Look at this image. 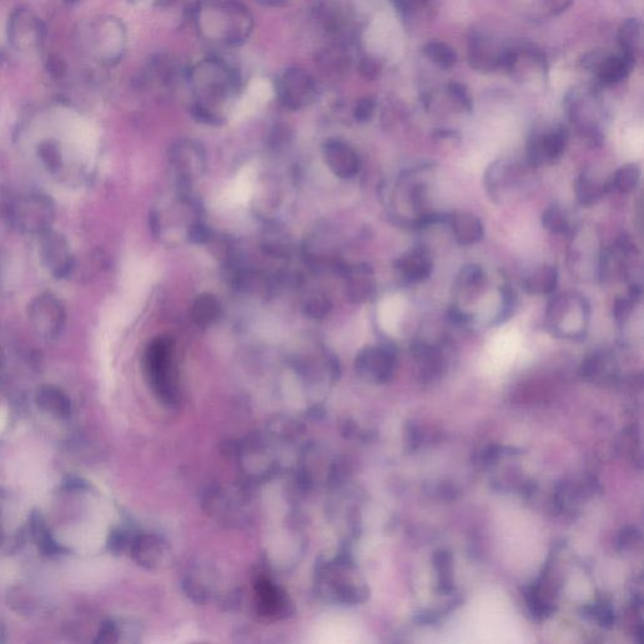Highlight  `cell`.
<instances>
[{
  "label": "cell",
  "mask_w": 644,
  "mask_h": 644,
  "mask_svg": "<svg viewBox=\"0 0 644 644\" xmlns=\"http://www.w3.org/2000/svg\"><path fill=\"white\" fill-rule=\"evenodd\" d=\"M487 278L485 271L477 265H468L462 268L455 283L456 298L465 301H471L479 296L486 286Z\"/></svg>",
  "instance_id": "484cf974"
},
{
  "label": "cell",
  "mask_w": 644,
  "mask_h": 644,
  "mask_svg": "<svg viewBox=\"0 0 644 644\" xmlns=\"http://www.w3.org/2000/svg\"><path fill=\"white\" fill-rule=\"evenodd\" d=\"M468 634L481 637L480 640L495 642L494 636H500L505 642V636L515 634L513 618L505 608L497 601H482L479 607L474 608L471 613Z\"/></svg>",
  "instance_id": "ba28073f"
},
{
  "label": "cell",
  "mask_w": 644,
  "mask_h": 644,
  "mask_svg": "<svg viewBox=\"0 0 644 644\" xmlns=\"http://www.w3.org/2000/svg\"><path fill=\"white\" fill-rule=\"evenodd\" d=\"M390 2H392L395 11L404 15V17L422 11L428 4V0H390Z\"/></svg>",
  "instance_id": "ab89813d"
},
{
  "label": "cell",
  "mask_w": 644,
  "mask_h": 644,
  "mask_svg": "<svg viewBox=\"0 0 644 644\" xmlns=\"http://www.w3.org/2000/svg\"><path fill=\"white\" fill-rule=\"evenodd\" d=\"M544 228L547 231L554 233V235H571L574 232L573 225H571L570 218L567 211L562 210L561 205L552 204L544 211L541 217Z\"/></svg>",
  "instance_id": "f546056e"
},
{
  "label": "cell",
  "mask_w": 644,
  "mask_h": 644,
  "mask_svg": "<svg viewBox=\"0 0 644 644\" xmlns=\"http://www.w3.org/2000/svg\"><path fill=\"white\" fill-rule=\"evenodd\" d=\"M524 165L509 160H497L487 168L485 186L489 195L495 202L504 201L505 196L519 192L525 179Z\"/></svg>",
  "instance_id": "8fae6325"
},
{
  "label": "cell",
  "mask_w": 644,
  "mask_h": 644,
  "mask_svg": "<svg viewBox=\"0 0 644 644\" xmlns=\"http://www.w3.org/2000/svg\"><path fill=\"white\" fill-rule=\"evenodd\" d=\"M132 556L145 569H160L171 558V546L158 535H140L132 544Z\"/></svg>",
  "instance_id": "ac0fdd59"
},
{
  "label": "cell",
  "mask_w": 644,
  "mask_h": 644,
  "mask_svg": "<svg viewBox=\"0 0 644 644\" xmlns=\"http://www.w3.org/2000/svg\"><path fill=\"white\" fill-rule=\"evenodd\" d=\"M345 60L346 59L341 54L340 51L332 50V48L323 51L319 56L320 66H322L323 71L330 72V74L337 72L338 69H343Z\"/></svg>",
  "instance_id": "f35d334b"
},
{
  "label": "cell",
  "mask_w": 644,
  "mask_h": 644,
  "mask_svg": "<svg viewBox=\"0 0 644 644\" xmlns=\"http://www.w3.org/2000/svg\"><path fill=\"white\" fill-rule=\"evenodd\" d=\"M28 316L33 329L41 337L57 338L65 328V307H63L62 302L51 293H44L30 302Z\"/></svg>",
  "instance_id": "30bf717a"
},
{
  "label": "cell",
  "mask_w": 644,
  "mask_h": 644,
  "mask_svg": "<svg viewBox=\"0 0 644 644\" xmlns=\"http://www.w3.org/2000/svg\"><path fill=\"white\" fill-rule=\"evenodd\" d=\"M44 23L26 9H18L9 22V39L20 50H32L44 41Z\"/></svg>",
  "instance_id": "2e32d148"
},
{
  "label": "cell",
  "mask_w": 644,
  "mask_h": 644,
  "mask_svg": "<svg viewBox=\"0 0 644 644\" xmlns=\"http://www.w3.org/2000/svg\"><path fill=\"white\" fill-rule=\"evenodd\" d=\"M449 99L455 102L456 107L458 108L462 113H471L473 111V99H471L470 92L461 83H450L449 89Z\"/></svg>",
  "instance_id": "74e56055"
},
{
  "label": "cell",
  "mask_w": 644,
  "mask_h": 644,
  "mask_svg": "<svg viewBox=\"0 0 644 644\" xmlns=\"http://www.w3.org/2000/svg\"><path fill=\"white\" fill-rule=\"evenodd\" d=\"M570 4L571 0H547V7L553 14L562 13Z\"/></svg>",
  "instance_id": "bcb514c9"
},
{
  "label": "cell",
  "mask_w": 644,
  "mask_h": 644,
  "mask_svg": "<svg viewBox=\"0 0 644 644\" xmlns=\"http://www.w3.org/2000/svg\"><path fill=\"white\" fill-rule=\"evenodd\" d=\"M184 591L195 603H207L216 595L217 580L207 568L196 567L184 579Z\"/></svg>",
  "instance_id": "44dd1931"
},
{
  "label": "cell",
  "mask_w": 644,
  "mask_h": 644,
  "mask_svg": "<svg viewBox=\"0 0 644 644\" xmlns=\"http://www.w3.org/2000/svg\"><path fill=\"white\" fill-rule=\"evenodd\" d=\"M568 139L569 135L562 126L532 136L528 147L529 165L537 168L561 159L567 149Z\"/></svg>",
  "instance_id": "4fadbf2b"
},
{
  "label": "cell",
  "mask_w": 644,
  "mask_h": 644,
  "mask_svg": "<svg viewBox=\"0 0 644 644\" xmlns=\"http://www.w3.org/2000/svg\"><path fill=\"white\" fill-rule=\"evenodd\" d=\"M375 107H377V104H375L374 99H362L355 106L354 116H355V119L358 120L359 123H365V121H369L371 117H373Z\"/></svg>",
  "instance_id": "60d3db41"
},
{
  "label": "cell",
  "mask_w": 644,
  "mask_h": 644,
  "mask_svg": "<svg viewBox=\"0 0 644 644\" xmlns=\"http://www.w3.org/2000/svg\"><path fill=\"white\" fill-rule=\"evenodd\" d=\"M195 20L205 38L229 47L244 44L253 29L252 15L240 0H204Z\"/></svg>",
  "instance_id": "7a4b0ae2"
},
{
  "label": "cell",
  "mask_w": 644,
  "mask_h": 644,
  "mask_svg": "<svg viewBox=\"0 0 644 644\" xmlns=\"http://www.w3.org/2000/svg\"><path fill=\"white\" fill-rule=\"evenodd\" d=\"M314 13H315L317 22L326 32L337 33L343 26V15H341L340 9L332 2L319 3Z\"/></svg>",
  "instance_id": "836d02e7"
},
{
  "label": "cell",
  "mask_w": 644,
  "mask_h": 644,
  "mask_svg": "<svg viewBox=\"0 0 644 644\" xmlns=\"http://www.w3.org/2000/svg\"><path fill=\"white\" fill-rule=\"evenodd\" d=\"M331 305L323 298H314L306 304V314L315 319L328 315Z\"/></svg>",
  "instance_id": "b9f144b4"
},
{
  "label": "cell",
  "mask_w": 644,
  "mask_h": 644,
  "mask_svg": "<svg viewBox=\"0 0 644 644\" xmlns=\"http://www.w3.org/2000/svg\"><path fill=\"white\" fill-rule=\"evenodd\" d=\"M447 225L450 227L456 241L461 246H473L485 235V228L480 218L467 211H455L449 214Z\"/></svg>",
  "instance_id": "ffe728a7"
},
{
  "label": "cell",
  "mask_w": 644,
  "mask_h": 644,
  "mask_svg": "<svg viewBox=\"0 0 644 644\" xmlns=\"http://www.w3.org/2000/svg\"><path fill=\"white\" fill-rule=\"evenodd\" d=\"M589 320H591V305L580 293H559L547 305L546 329L558 337L565 338L585 337Z\"/></svg>",
  "instance_id": "3957f363"
},
{
  "label": "cell",
  "mask_w": 644,
  "mask_h": 644,
  "mask_svg": "<svg viewBox=\"0 0 644 644\" xmlns=\"http://www.w3.org/2000/svg\"><path fill=\"white\" fill-rule=\"evenodd\" d=\"M47 71L53 78H62L68 71V65L65 60L60 59L59 56H50L47 60Z\"/></svg>",
  "instance_id": "ee69618b"
},
{
  "label": "cell",
  "mask_w": 644,
  "mask_h": 644,
  "mask_svg": "<svg viewBox=\"0 0 644 644\" xmlns=\"http://www.w3.org/2000/svg\"><path fill=\"white\" fill-rule=\"evenodd\" d=\"M56 210L52 199L44 195H28L18 199L11 207V220L24 233L42 235L52 226Z\"/></svg>",
  "instance_id": "52a82bcc"
},
{
  "label": "cell",
  "mask_w": 644,
  "mask_h": 644,
  "mask_svg": "<svg viewBox=\"0 0 644 644\" xmlns=\"http://www.w3.org/2000/svg\"><path fill=\"white\" fill-rule=\"evenodd\" d=\"M640 179V169L636 164L623 165L613 175L610 187L616 190L619 195H630L636 190Z\"/></svg>",
  "instance_id": "1f68e13d"
},
{
  "label": "cell",
  "mask_w": 644,
  "mask_h": 644,
  "mask_svg": "<svg viewBox=\"0 0 644 644\" xmlns=\"http://www.w3.org/2000/svg\"><path fill=\"white\" fill-rule=\"evenodd\" d=\"M471 68L480 72H491L500 68L501 52H495L494 45L485 36L474 33L468 45Z\"/></svg>",
  "instance_id": "7402d4cb"
},
{
  "label": "cell",
  "mask_w": 644,
  "mask_h": 644,
  "mask_svg": "<svg viewBox=\"0 0 644 644\" xmlns=\"http://www.w3.org/2000/svg\"><path fill=\"white\" fill-rule=\"evenodd\" d=\"M210 231L202 225H195L190 228L189 240L195 243H205L210 241Z\"/></svg>",
  "instance_id": "f6af8a7d"
},
{
  "label": "cell",
  "mask_w": 644,
  "mask_h": 644,
  "mask_svg": "<svg viewBox=\"0 0 644 644\" xmlns=\"http://www.w3.org/2000/svg\"><path fill=\"white\" fill-rule=\"evenodd\" d=\"M222 316V306L216 296L202 293L192 305V317L201 328H210Z\"/></svg>",
  "instance_id": "f1b7e54d"
},
{
  "label": "cell",
  "mask_w": 644,
  "mask_h": 644,
  "mask_svg": "<svg viewBox=\"0 0 644 644\" xmlns=\"http://www.w3.org/2000/svg\"><path fill=\"white\" fill-rule=\"evenodd\" d=\"M640 296H642V289L640 285H632L631 291L625 298H616L615 306H613V316H615L616 322L619 325H623L630 320L632 313H633L634 306L637 302L640 301Z\"/></svg>",
  "instance_id": "e575fe53"
},
{
  "label": "cell",
  "mask_w": 644,
  "mask_h": 644,
  "mask_svg": "<svg viewBox=\"0 0 644 644\" xmlns=\"http://www.w3.org/2000/svg\"><path fill=\"white\" fill-rule=\"evenodd\" d=\"M352 571L346 562L338 559H325L316 567L315 585L320 597L329 603H352L355 600Z\"/></svg>",
  "instance_id": "8992f818"
},
{
  "label": "cell",
  "mask_w": 644,
  "mask_h": 644,
  "mask_svg": "<svg viewBox=\"0 0 644 644\" xmlns=\"http://www.w3.org/2000/svg\"><path fill=\"white\" fill-rule=\"evenodd\" d=\"M145 370L159 401L168 407H177L180 403V390L169 338H158L150 345L145 355Z\"/></svg>",
  "instance_id": "277c9868"
},
{
  "label": "cell",
  "mask_w": 644,
  "mask_h": 644,
  "mask_svg": "<svg viewBox=\"0 0 644 644\" xmlns=\"http://www.w3.org/2000/svg\"><path fill=\"white\" fill-rule=\"evenodd\" d=\"M609 189L610 181H604L589 171H583L576 183V199L583 207L598 204L608 195Z\"/></svg>",
  "instance_id": "603a6c76"
},
{
  "label": "cell",
  "mask_w": 644,
  "mask_h": 644,
  "mask_svg": "<svg viewBox=\"0 0 644 644\" xmlns=\"http://www.w3.org/2000/svg\"><path fill=\"white\" fill-rule=\"evenodd\" d=\"M397 268L407 282H425L433 272V258L427 248L416 247L398 259Z\"/></svg>",
  "instance_id": "d6986e66"
},
{
  "label": "cell",
  "mask_w": 644,
  "mask_h": 644,
  "mask_svg": "<svg viewBox=\"0 0 644 644\" xmlns=\"http://www.w3.org/2000/svg\"><path fill=\"white\" fill-rule=\"evenodd\" d=\"M559 274L553 266H540L522 281V287L529 295H552L558 286Z\"/></svg>",
  "instance_id": "4316f807"
},
{
  "label": "cell",
  "mask_w": 644,
  "mask_h": 644,
  "mask_svg": "<svg viewBox=\"0 0 644 644\" xmlns=\"http://www.w3.org/2000/svg\"><path fill=\"white\" fill-rule=\"evenodd\" d=\"M500 298V307H498L497 314L492 319V325H501V323L506 322L513 315V313H515L517 296L513 287L510 285L501 286Z\"/></svg>",
  "instance_id": "d590c367"
},
{
  "label": "cell",
  "mask_w": 644,
  "mask_h": 644,
  "mask_svg": "<svg viewBox=\"0 0 644 644\" xmlns=\"http://www.w3.org/2000/svg\"><path fill=\"white\" fill-rule=\"evenodd\" d=\"M205 509L217 521L240 528L252 519L250 496L242 487H214L204 496Z\"/></svg>",
  "instance_id": "5b68a950"
},
{
  "label": "cell",
  "mask_w": 644,
  "mask_h": 644,
  "mask_svg": "<svg viewBox=\"0 0 644 644\" xmlns=\"http://www.w3.org/2000/svg\"><path fill=\"white\" fill-rule=\"evenodd\" d=\"M190 84L195 95L193 107L196 119L207 123L222 121L218 110L235 95L240 81L237 75L218 59H207L189 71Z\"/></svg>",
  "instance_id": "6da1fadb"
},
{
  "label": "cell",
  "mask_w": 644,
  "mask_h": 644,
  "mask_svg": "<svg viewBox=\"0 0 644 644\" xmlns=\"http://www.w3.org/2000/svg\"><path fill=\"white\" fill-rule=\"evenodd\" d=\"M323 160L335 177L352 179L360 171V159L349 144L341 140H329L322 147Z\"/></svg>",
  "instance_id": "e0dca14e"
},
{
  "label": "cell",
  "mask_w": 644,
  "mask_h": 644,
  "mask_svg": "<svg viewBox=\"0 0 644 644\" xmlns=\"http://www.w3.org/2000/svg\"><path fill=\"white\" fill-rule=\"evenodd\" d=\"M277 98L289 110L298 111L315 101L317 86L313 76L305 69H286L277 83Z\"/></svg>",
  "instance_id": "9c48e42d"
},
{
  "label": "cell",
  "mask_w": 644,
  "mask_h": 644,
  "mask_svg": "<svg viewBox=\"0 0 644 644\" xmlns=\"http://www.w3.org/2000/svg\"><path fill=\"white\" fill-rule=\"evenodd\" d=\"M634 63H636V60L624 53L608 57V59L601 60L598 65V78L601 83L607 84V86L622 83L630 76Z\"/></svg>",
  "instance_id": "cb8c5ba5"
},
{
  "label": "cell",
  "mask_w": 644,
  "mask_h": 644,
  "mask_svg": "<svg viewBox=\"0 0 644 644\" xmlns=\"http://www.w3.org/2000/svg\"><path fill=\"white\" fill-rule=\"evenodd\" d=\"M66 3H68V4H75V3L80 2V0H65Z\"/></svg>",
  "instance_id": "7dc6e473"
},
{
  "label": "cell",
  "mask_w": 644,
  "mask_h": 644,
  "mask_svg": "<svg viewBox=\"0 0 644 644\" xmlns=\"http://www.w3.org/2000/svg\"><path fill=\"white\" fill-rule=\"evenodd\" d=\"M360 74L367 80H375L379 76L380 65L373 59L362 60L359 66Z\"/></svg>",
  "instance_id": "7bdbcfd3"
},
{
  "label": "cell",
  "mask_w": 644,
  "mask_h": 644,
  "mask_svg": "<svg viewBox=\"0 0 644 644\" xmlns=\"http://www.w3.org/2000/svg\"><path fill=\"white\" fill-rule=\"evenodd\" d=\"M39 158L50 171H60L62 166V155H60L59 145L53 141H45L39 147Z\"/></svg>",
  "instance_id": "8d00e7d4"
},
{
  "label": "cell",
  "mask_w": 644,
  "mask_h": 644,
  "mask_svg": "<svg viewBox=\"0 0 644 644\" xmlns=\"http://www.w3.org/2000/svg\"><path fill=\"white\" fill-rule=\"evenodd\" d=\"M257 610L265 618L283 619L293 613V607L286 592L268 577L256 582Z\"/></svg>",
  "instance_id": "5bb4252c"
},
{
  "label": "cell",
  "mask_w": 644,
  "mask_h": 644,
  "mask_svg": "<svg viewBox=\"0 0 644 644\" xmlns=\"http://www.w3.org/2000/svg\"><path fill=\"white\" fill-rule=\"evenodd\" d=\"M619 45L622 53L633 57L637 60V54L640 50V23L636 18L625 20L619 29Z\"/></svg>",
  "instance_id": "4dcf8cb0"
},
{
  "label": "cell",
  "mask_w": 644,
  "mask_h": 644,
  "mask_svg": "<svg viewBox=\"0 0 644 644\" xmlns=\"http://www.w3.org/2000/svg\"><path fill=\"white\" fill-rule=\"evenodd\" d=\"M392 362V355L384 347H367L359 354L356 368L360 373L382 377L388 371Z\"/></svg>",
  "instance_id": "83f0119b"
},
{
  "label": "cell",
  "mask_w": 644,
  "mask_h": 644,
  "mask_svg": "<svg viewBox=\"0 0 644 644\" xmlns=\"http://www.w3.org/2000/svg\"><path fill=\"white\" fill-rule=\"evenodd\" d=\"M423 53L434 65L443 69L452 68L458 59L456 51L449 47V44H442V42H429L423 48Z\"/></svg>",
  "instance_id": "d6a6232c"
},
{
  "label": "cell",
  "mask_w": 644,
  "mask_h": 644,
  "mask_svg": "<svg viewBox=\"0 0 644 644\" xmlns=\"http://www.w3.org/2000/svg\"><path fill=\"white\" fill-rule=\"evenodd\" d=\"M347 296L353 302H364L374 295L373 271L368 266H356L346 272Z\"/></svg>",
  "instance_id": "d4e9b609"
},
{
  "label": "cell",
  "mask_w": 644,
  "mask_h": 644,
  "mask_svg": "<svg viewBox=\"0 0 644 644\" xmlns=\"http://www.w3.org/2000/svg\"><path fill=\"white\" fill-rule=\"evenodd\" d=\"M39 237V256L44 267L56 278L69 276L74 271L75 259L66 238L52 229Z\"/></svg>",
  "instance_id": "7c38bea8"
},
{
  "label": "cell",
  "mask_w": 644,
  "mask_h": 644,
  "mask_svg": "<svg viewBox=\"0 0 644 644\" xmlns=\"http://www.w3.org/2000/svg\"><path fill=\"white\" fill-rule=\"evenodd\" d=\"M171 160L172 168L177 171L179 183L187 186L196 175L204 171L205 154L195 141L181 140L172 147Z\"/></svg>",
  "instance_id": "9a60e30c"
}]
</instances>
